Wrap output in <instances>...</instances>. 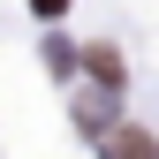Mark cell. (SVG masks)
<instances>
[{
	"label": "cell",
	"instance_id": "obj_1",
	"mask_svg": "<svg viewBox=\"0 0 159 159\" xmlns=\"http://www.w3.org/2000/svg\"><path fill=\"white\" fill-rule=\"evenodd\" d=\"M98 152H114V159H152V152H159V136H152V129H114Z\"/></svg>",
	"mask_w": 159,
	"mask_h": 159
},
{
	"label": "cell",
	"instance_id": "obj_2",
	"mask_svg": "<svg viewBox=\"0 0 159 159\" xmlns=\"http://www.w3.org/2000/svg\"><path fill=\"white\" fill-rule=\"evenodd\" d=\"M84 68H91V84H98V91H121V53H114V46H91V53H84Z\"/></svg>",
	"mask_w": 159,
	"mask_h": 159
},
{
	"label": "cell",
	"instance_id": "obj_3",
	"mask_svg": "<svg viewBox=\"0 0 159 159\" xmlns=\"http://www.w3.org/2000/svg\"><path fill=\"white\" fill-rule=\"evenodd\" d=\"M30 8H38V15H46V23H53V15H61V8H68V0H30Z\"/></svg>",
	"mask_w": 159,
	"mask_h": 159
}]
</instances>
